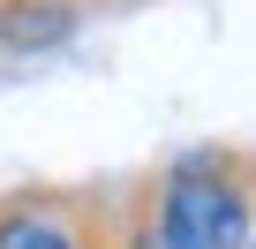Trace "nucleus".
Here are the masks:
<instances>
[{
	"label": "nucleus",
	"mask_w": 256,
	"mask_h": 249,
	"mask_svg": "<svg viewBox=\"0 0 256 249\" xmlns=\"http://www.w3.org/2000/svg\"><path fill=\"white\" fill-rule=\"evenodd\" d=\"M151 204L174 226L181 249H248L256 234V189L241 144H196L151 166Z\"/></svg>",
	"instance_id": "1"
},
{
	"label": "nucleus",
	"mask_w": 256,
	"mask_h": 249,
	"mask_svg": "<svg viewBox=\"0 0 256 249\" xmlns=\"http://www.w3.org/2000/svg\"><path fill=\"white\" fill-rule=\"evenodd\" d=\"M120 189L76 181V189H8L0 196V249H98L113 234Z\"/></svg>",
	"instance_id": "2"
},
{
	"label": "nucleus",
	"mask_w": 256,
	"mask_h": 249,
	"mask_svg": "<svg viewBox=\"0 0 256 249\" xmlns=\"http://www.w3.org/2000/svg\"><path fill=\"white\" fill-rule=\"evenodd\" d=\"M83 31L76 0H0V53H53Z\"/></svg>",
	"instance_id": "3"
},
{
	"label": "nucleus",
	"mask_w": 256,
	"mask_h": 249,
	"mask_svg": "<svg viewBox=\"0 0 256 249\" xmlns=\"http://www.w3.org/2000/svg\"><path fill=\"white\" fill-rule=\"evenodd\" d=\"M113 249H181V241H174V226H166V219H158V204H151V174H136V181L120 189Z\"/></svg>",
	"instance_id": "4"
}]
</instances>
